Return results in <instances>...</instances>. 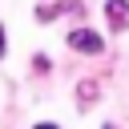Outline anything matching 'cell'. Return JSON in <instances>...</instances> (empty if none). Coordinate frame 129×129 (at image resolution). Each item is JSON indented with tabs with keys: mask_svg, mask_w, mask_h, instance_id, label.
I'll return each mask as SVG.
<instances>
[{
	"mask_svg": "<svg viewBox=\"0 0 129 129\" xmlns=\"http://www.w3.org/2000/svg\"><path fill=\"white\" fill-rule=\"evenodd\" d=\"M69 44H73L77 52H101V48H105V40H101L93 28H77V32H69Z\"/></svg>",
	"mask_w": 129,
	"mask_h": 129,
	"instance_id": "obj_1",
	"label": "cell"
},
{
	"mask_svg": "<svg viewBox=\"0 0 129 129\" xmlns=\"http://www.w3.org/2000/svg\"><path fill=\"white\" fill-rule=\"evenodd\" d=\"M105 16H109L113 32H125L129 28V0H105Z\"/></svg>",
	"mask_w": 129,
	"mask_h": 129,
	"instance_id": "obj_2",
	"label": "cell"
},
{
	"mask_svg": "<svg viewBox=\"0 0 129 129\" xmlns=\"http://www.w3.org/2000/svg\"><path fill=\"white\" fill-rule=\"evenodd\" d=\"M93 93H97V85H93V81H85V85H81V101H93Z\"/></svg>",
	"mask_w": 129,
	"mask_h": 129,
	"instance_id": "obj_3",
	"label": "cell"
},
{
	"mask_svg": "<svg viewBox=\"0 0 129 129\" xmlns=\"http://www.w3.org/2000/svg\"><path fill=\"white\" fill-rule=\"evenodd\" d=\"M0 56H4V28H0Z\"/></svg>",
	"mask_w": 129,
	"mask_h": 129,
	"instance_id": "obj_4",
	"label": "cell"
},
{
	"mask_svg": "<svg viewBox=\"0 0 129 129\" xmlns=\"http://www.w3.org/2000/svg\"><path fill=\"white\" fill-rule=\"evenodd\" d=\"M36 129H56V125H52V121H44V125H36Z\"/></svg>",
	"mask_w": 129,
	"mask_h": 129,
	"instance_id": "obj_5",
	"label": "cell"
}]
</instances>
